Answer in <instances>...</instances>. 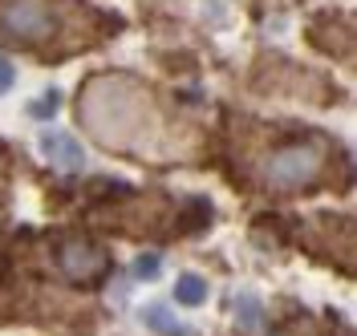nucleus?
<instances>
[{"mask_svg": "<svg viewBox=\"0 0 357 336\" xmlns=\"http://www.w3.org/2000/svg\"><path fill=\"white\" fill-rule=\"evenodd\" d=\"M82 122L102 146L126 150V154H146L151 138L158 134L155 102L146 86H138L134 77L110 73V77H93L82 93Z\"/></svg>", "mask_w": 357, "mask_h": 336, "instance_id": "obj_1", "label": "nucleus"}, {"mask_svg": "<svg viewBox=\"0 0 357 336\" xmlns=\"http://www.w3.org/2000/svg\"><path fill=\"white\" fill-rule=\"evenodd\" d=\"M61 29V4L57 0H0V33L13 45H45Z\"/></svg>", "mask_w": 357, "mask_h": 336, "instance_id": "obj_3", "label": "nucleus"}, {"mask_svg": "<svg viewBox=\"0 0 357 336\" xmlns=\"http://www.w3.org/2000/svg\"><path fill=\"white\" fill-rule=\"evenodd\" d=\"M61 110V93L53 90V93H45V102H33V106H29V113H33V118H53V113Z\"/></svg>", "mask_w": 357, "mask_h": 336, "instance_id": "obj_8", "label": "nucleus"}, {"mask_svg": "<svg viewBox=\"0 0 357 336\" xmlns=\"http://www.w3.org/2000/svg\"><path fill=\"white\" fill-rule=\"evenodd\" d=\"M13 81H17V69H13V61H8V57H0V93L13 90Z\"/></svg>", "mask_w": 357, "mask_h": 336, "instance_id": "obj_11", "label": "nucleus"}, {"mask_svg": "<svg viewBox=\"0 0 357 336\" xmlns=\"http://www.w3.org/2000/svg\"><path fill=\"white\" fill-rule=\"evenodd\" d=\"M329 166V142L317 134H305L296 142L276 146L264 158V186L272 191H305L325 175Z\"/></svg>", "mask_w": 357, "mask_h": 336, "instance_id": "obj_2", "label": "nucleus"}, {"mask_svg": "<svg viewBox=\"0 0 357 336\" xmlns=\"http://www.w3.org/2000/svg\"><path fill=\"white\" fill-rule=\"evenodd\" d=\"M41 150L57 170L77 175V170L86 166V150H82V142L69 134V130H49V134H41Z\"/></svg>", "mask_w": 357, "mask_h": 336, "instance_id": "obj_5", "label": "nucleus"}, {"mask_svg": "<svg viewBox=\"0 0 357 336\" xmlns=\"http://www.w3.org/2000/svg\"><path fill=\"white\" fill-rule=\"evenodd\" d=\"M158 271H162V255H155V251L134 259V280H155Z\"/></svg>", "mask_w": 357, "mask_h": 336, "instance_id": "obj_7", "label": "nucleus"}, {"mask_svg": "<svg viewBox=\"0 0 357 336\" xmlns=\"http://www.w3.org/2000/svg\"><path fill=\"white\" fill-rule=\"evenodd\" d=\"M61 271L69 275V284H93V280H102L106 275V251L98 243H89V239H66L61 243Z\"/></svg>", "mask_w": 357, "mask_h": 336, "instance_id": "obj_4", "label": "nucleus"}, {"mask_svg": "<svg viewBox=\"0 0 357 336\" xmlns=\"http://www.w3.org/2000/svg\"><path fill=\"white\" fill-rule=\"evenodd\" d=\"M146 320H151V328H158V333H171V328H175V316L167 312V308H162V304H151V308H146Z\"/></svg>", "mask_w": 357, "mask_h": 336, "instance_id": "obj_9", "label": "nucleus"}, {"mask_svg": "<svg viewBox=\"0 0 357 336\" xmlns=\"http://www.w3.org/2000/svg\"><path fill=\"white\" fill-rule=\"evenodd\" d=\"M236 312L244 316V324H256V316H260V304H256L252 296H240V300H236Z\"/></svg>", "mask_w": 357, "mask_h": 336, "instance_id": "obj_10", "label": "nucleus"}, {"mask_svg": "<svg viewBox=\"0 0 357 336\" xmlns=\"http://www.w3.org/2000/svg\"><path fill=\"white\" fill-rule=\"evenodd\" d=\"M175 300L183 304V308H199L203 300H207V284H203V275L183 271V275L175 280Z\"/></svg>", "mask_w": 357, "mask_h": 336, "instance_id": "obj_6", "label": "nucleus"}]
</instances>
